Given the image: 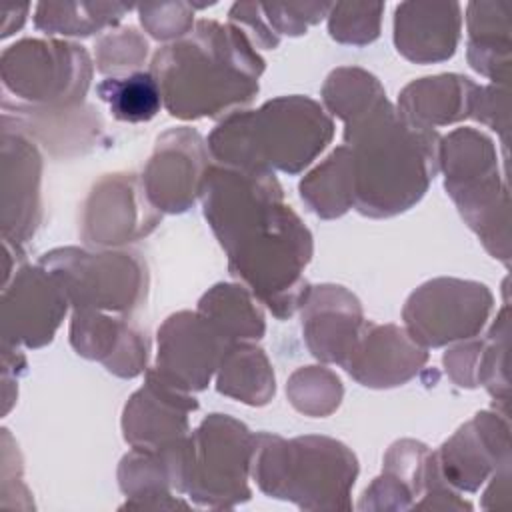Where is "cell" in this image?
Wrapping results in <instances>:
<instances>
[{"mask_svg":"<svg viewBox=\"0 0 512 512\" xmlns=\"http://www.w3.org/2000/svg\"><path fill=\"white\" fill-rule=\"evenodd\" d=\"M186 492L208 508H234L250 500L254 432L230 414H208L186 438Z\"/></svg>","mask_w":512,"mask_h":512,"instance_id":"obj_8","label":"cell"},{"mask_svg":"<svg viewBox=\"0 0 512 512\" xmlns=\"http://www.w3.org/2000/svg\"><path fill=\"white\" fill-rule=\"evenodd\" d=\"M302 202L324 220L340 218L354 208L352 152L346 144L334 148L298 184Z\"/></svg>","mask_w":512,"mask_h":512,"instance_id":"obj_27","label":"cell"},{"mask_svg":"<svg viewBox=\"0 0 512 512\" xmlns=\"http://www.w3.org/2000/svg\"><path fill=\"white\" fill-rule=\"evenodd\" d=\"M2 120L28 134L54 158L84 156L104 144V120L92 104L68 108H30L18 104L2 106Z\"/></svg>","mask_w":512,"mask_h":512,"instance_id":"obj_21","label":"cell"},{"mask_svg":"<svg viewBox=\"0 0 512 512\" xmlns=\"http://www.w3.org/2000/svg\"><path fill=\"white\" fill-rule=\"evenodd\" d=\"M414 500L412 490L400 478L382 470L364 490L358 510H410Z\"/></svg>","mask_w":512,"mask_h":512,"instance_id":"obj_39","label":"cell"},{"mask_svg":"<svg viewBox=\"0 0 512 512\" xmlns=\"http://www.w3.org/2000/svg\"><path fill=\"white\" fill-rule=\"evenodd\" d=\"M332 138L334 120L324 106L308 96L290 94L222 118L206 142L216 164L300 174Z\"/></svg>","mask_w":512,"mask_h":512,"instance_id":"obj_3","label":"cell"},{"mask_svg":"<svg viewBox=\"0 0 512 512\" xmlns=\"http://www.w3.org/2000/svg\"><path fill=\"white\" fill-rule=\"evenodd\" d=\"M216 390L248 406L268 404L276 376L266 352L254 342H234L216 372Z\"/></svg>","mask_w":512,"mask_h":512,"instance_id":"obj_26","label":"cell"},{"mask_svg":"<svg viewBox=\"0 0 512 512\" xmlns=\"http://www.w3.org/2000/svg\"><path fill=\"white\" fill-rule=\"evenodd\" d=\"M38 264L58 280L74 310L130 316L148 296V264L132 248L60 246L44 252Z\"/></svg>","mask_w":512,"mask_h":512,"instance_id":"obj_6","label":"cell"},{"mask_svg":"<svg viewBox=\"0 0 512 512\" xmlns=\"http://www.w3.org/2000/svg\"><path fill=\"white\" fill-rule=\"evenodd\" d=\"M42 222V154L22 130L2 120L0 228L2 240L24 244Z\"/></svg>","mask_w":512,"mask_h":512,"instance_id":"obj_15","label":"cell"},{"mask_svg":"<svg viewBox=\"0 0 512 512\" xmlns=\"http://www.w3.org/2000/svg\"><path fill=\"white\" fill-rule=\"evenodd\" d=\"M224 252L228 272L272 316L288 320L302 308L310 292L304 268L312 260L314 242L310 230L288 204L274 206Z\"/></svg>","mask_w":512,"mask_h":512,"instance_id":"obj_5","label":"cell"},{"mask_svg":"<svg viewBox=\"0 0 512 512\" xmlns=\"http://www.w3.org/2000/svg\"><path fill=\"white\" fill-rule=\"evenodd\" d=\"M22 458H20V450L18 444L14 442V438L10 436V432L4 428L2 430V484H0V506L4 508L10 496H20L28 508H32V494L28 490V486L22 480Z\"/></svg>","mask_w":512,"mask_h":512,"instance_id":"obj_43","label":"cell"},{"mask_svg":"<svg viewBox=\"0 0 512 512\" xmlns=\"http://www.w3.org/2000/svg\"><path fill=\"white\" fill-rule=\"evenodd\" d=\"M148 40L134 26L112 28L94 44V66L104 78L128 76L148 58Z\"/></svg>","mask_w":512,"mask_h":512,"instance_id":"obj_34","label":"cell"},{"mask_svg":"<svg viewBox=\"0 0 512 512\" xmlns=\"http://www.w3.org/2000/svg\"><path fill=\"white\" fill-rule=\"evenodd\" d=\"M214 164L208 142L190 126L164 130L142 170L148 200L162 214H182L200 198L208 168Z\"/></svg>","mask_w":512,"mask_h":512,"instance_id":"obj_13","label":"cell"},{"mask_svg":"<svg viewBox=\"0 0 512 512\" xmlns=\"http://www.w3.org/2000/svg\"><path fill=\"white\" fill-rule=\"evenodd\" d=\"M480 356H482V338L474 336L456 346L448 348L442 356L444 370L448 378L460 388H476L478 372H480Z\"/></svg>","mask_w":512,"mask_h":512,"instance_id":"obj_41","label":"cell"},{"mask_svg":"<svg viewBox=\"0 0 512 512\" xmlns=\"http://www.w3.org/2000/svg\"><path fill=\"white\" fill-rule=\"evenodd\" d=\"M270 28L278 36H302L328 16L330 2H260Z\"/></svg>","mask_w":512,"mask_h":512,"instance_id":"obj_37","label":"cell"},{"mask_svg":"<svg viewBox=\"0 0 512 512\" xmlns=\"http://www.w3.org/2000/svg\"><path fill=\"white\" fill-rule=\"evenodd\" d=\"M440 474L458 492H476L510 458L508 414L482 410L462 424L438 450Z\"/></svg>","mask_w":512,"mask_h":512,"instance_id":"obj_16","label":"cell"},{"mask_svg":"<svg viewBox=\"0 0 512 512\" xmlns=\"http://www.w3.org/2000/svg\"><path fill=\"white\" fill-rule=\"evenodd\" d=\"M488 488L482 496V508H500L510 496V464L498 468L490 478Z\"/></svg>","mask_w":512,"mask_h":512,"instance_id":"obj_45","label":"cell"},{"mask_svg":"<svg viewBox=\"0 0 512 512\" xmlns=\"http://www.w3.org/2000/svg\"><path fill=\"white\" fill-rule=\"evenodd\" d=\"M96 94L108 104L110 114L116 120L130 124L152 120L164 106L158 82L150 70H138L118 78H104L96 84Z\"/></svg>","mask_w":512,"mask_h":512,"instance_id":"obj_31","label":"cell"},{"mask_svg":"<svg viewBox=\"0 0 512 512\" xmlns=\"http://www.w3.org/2000/svg\"><path fill=\"white\" fill-rule=\"evenodd\" d=\"M384 98L386 90L380 80L358 66H340L332 70L322 86L324 110L344 124L362 116Z\"/></svg>","mask_w":512,"mask_h":512,"instance_id":"obj_30","label":"cell"},{"mask_svg":"<svg viewBox=\"0 0 512 512\" xmlns=\"http://www.w3.org/2000/svg\"><path fill=\"white\" fill-rule=\"evenodd\" d=\"M440 170L448 196L506 174L500 172L494 140L470 126L456 128L440 138Z\"/></svg>","mask_w":512,"mask_h":512,"instance_id":"obj_25","label":"cell"},{"mask_svg":"<svg viewBox=\"0 0 512 512\" xmlns=\"http://www.w3.org/2000/svg\"><path fill=\"white\" fill-rule=\"evenodd\" d=\"M26 370V358L18 346L2 344V414H8L18 396V378Z\"/></svg>","mask_w":512,"mask_h":512,"instance_id":"obj_44","label":"cell"},{"mask_svg":"<svg viewBox=\"0 0 512 512\" xmlns=\"http://www.w3.org/2000/svg\"><path fill=\"white\" fill-rule=\"evenodd\" d=\"M426 362L428 350L420 346L404 326L366 320L342 368L366 388H394L412 380Z\"/></svg>","mask_w":512,"mask_h":512,"instance_id":"obj_20","label":"cell"},{"mask_svg":"<svg viewBox=\"0 0 512 512\" xmlns=\"http://www.w3.org/2000/svg\"><path fill=\"white\" fill-rule=\"evenodd\" d=\"M200 408L194 392L168 380L154 366L122 410V436L132 448H160L190 432V414Z\"/></svg>","mask_w":512,"mask_h":512,"instance_id":"obj_17","label":"cell"},{"mask_svg":"<svg viewBox=\"0 0 512 512\" xmlns=\"http://www.w3.org/2000/svg\"><path fill=\"white\" fill-rule=\"evenodd\" d=\"M68 338L78 356L100 362L118 378H136L148 370L150 338L128 316L74 310Z\"/></svg>","mask_w":512,"mask_h":512,"instance_id":"obj_18","label":"cell"},{"mask_svg":"<svg viewBox=\"0 0 512 512\" xmlns=\"http://www.w3.org/2000/svg\"><path fill=\"white\" fill-rule=\"evenodd\" d=\"M508 348H510V308L504 304L496 314L488 334L482 338V356L478 384L502 404L508 412L510 382H508Z\"/></svg>","mask_w":512,"mask_h":512,"instance_id":"obj_33","label":"cell"},{"mask_svg":"<svg viewBox=\"0 0 512 512\" xmlns=\"http://www.w3.org/2000/svg\"><path fill=\"white\" fill-rule=\"evenodd\" d=\"M480 84L464 74H436L406 84L396 102L398 114L420 128L436 130L472 118Z\"/></svg>","mask_w":512,"mask_h":512,"instance_id":"obj_23","label":"cell"},{"mask_svg":"<svg viewBox=\"0 0 512 512\" xmlns=\"http://www.w3.org/2000/svg\"><path fill=\"white\" fill-rule=\"evenodd\" d=\"M492 308L494 296L486 284L440 276L408 296L402 320L406 332L428 350L478 336Z\"/></svg>","mask_w":512,"mask_h":512,"instance_id":"obj_9","label":"cell"},{"mask_svg":"<svg viewBox=\"0 0 512 512\" xmlns=\"http://www.w3.org/2000/svg\"><path fill=\"white\" fill-rule=\"evenodd\" d=\"M382 2H336L328 10V34L350 46H366L380 36Z\"/></svg>","mask_w":512,"mask_h":512,"instance_id":"obj_35","label":"cell"},{"mask_svg":"<svg viewBox=\"0 0 512 512\" xmlns=\"http://www.w3.org/2000/svg\"><path fill=\"white\" fill-rule=\"evenodd\" d=\"M94 62L82 44L56 38H22L2 50V106L68 108L84 102Z\"/></svg>","mask_w":512,"mask_h":512,"instance_id":"obj_7","label":"cell"},{"mask_svg":"<svg viewBox=\"0 0 512 512\" xmlns=\"http://www.w3.org/2000/svg\"><path fill=\"white\" fill-rule=\"evenodd\" d=\"M142 28L156 40L176 42L194 28V8L190 2H146L138 4Z\"/></svg>","mask_w":512,"mask_h":512,"instance_id":"obj_36","label":"cell"},{"mask_svg":"<svg viewBox=\"0 0 512 512\" xmlns=\"http://www.w3.org/2000/svg\"><path fill=\"white\" fill-rule=\"evenodd\" d=\"M228 24L236 26L254 48L274 50L280 36L270 28L260 2H234L228 10Z\"/></svg>","mask_w":512,"mask_h":512,"instance_id":"obj_40","label":"cell"},{"mask_svg":"<svg viewBox=\"0 0 512 512\" xmlns=\"http://www.w3.org/2000/svg\"><path fill=\"white\" fill-rule=\"evenodd\" d=\"M154 368L188 392L206 390L232 342L198 310L170 314L156 332Z\"/></svg>","mask_w":512,"mask_h":512,"instance_id":"obj_14","label":"cell"},{"mask_svg":"<svg viewBox=\"0 0 512 512\" xmlns=\"http://www.w3.org/2000/svg\"><path fill=\"white\" fill-rule=\"evenodd\" d=\"M30 12V4H22V6H10V8H2V26H0V36L6 38L10 36L12 32L20 30L24 20H26V14Z\"/></svg>","mask_w":512,"mask_h":512,"instance_id":"obj_46","label":"cell"},{"mask_svg":"<svg viewBox=\"0 0 512 512\" xmlns=\"http://www.w3.org/2000/svg\"><path fill=\"white\" fill-rule=\"evenodd\" d=\"M264 68V58L236 26L208 18L158 48L150 62L164 108L180 120H222L246 110L260 90Z\"/></svg>","mask_w":512,"mask_h":512,"instance_id":"obj_1","label":"cell"},{"mask_svg":"<svg viewBox=\"0 0 512 512\" xmlns=\"http://www.w3.org/2000/svg\"><path fill=\"white\" fill-rule=\"evenodd\" d=\"M472 118L478 120L480 124L492 128L496 134L502 138V146L506 150L508 146V88L500 84H488L480 86L476 100H474V110Z\"/></svg>","mask_w":512,"mask_h":512,"instance_id":"obj_42","label":"cell"},{"mask_svg":"<svg viewBox=\"0 0 512 512\" xmlns=\"http://www.w3.org/2000/svg\"><path fill=\"white\" fill-rule=\"evenodd\" d=\"M288 402L304 416H330L342 402L344 386L336 372L326 366H302L286 382Z\"/></svg>","mask_w":512,"mask_h":512,"instance_id":"obj_32","label":"cell"},{"mask_svg":"<svg viewBox=\"0 0 512 512\" xmlns=\"http://www.w3.org/2000/svg\"><path fill=\"white\" fill-rule=\"evenodd\" d=\"M198 312L204 314L232 344L256 342L266 332V318L260 302L240 282L214 284L198 300Z\"/></svg>","mask_w":512,"mask_h":512,"instance_id":"obj_28","label":"cell"},{"mask_svg":"<svg viewBox=\"0 0 512 512\" xmlns=\"http://www.w3.org/2000/svg\"><path fill=\"white\" fill-rule=\"evenodd\" d=\"M132 8L122 2H38L34 26L48 36H92L112 30Z\"/></svg>","mask_w":512,"mask_h":512,"instance_id":"obj_29","label":"cell"},{"mask_svg":"<svg viewBox=\"0 0 512 512\" xmlns=\"http://www.w3.org/2000/svg\"><path fill=\"white\" fill-rule=\"evenodd\" d=\"M300 318L310 354L338 366H344L366 324L360 300L338 284L310 286Z\"/></svg>","mask_w":512,"mask_h":512,"instance_id":"obj_19","label":"cell"},{"mask_svg":"<svg viewBox=\"0 0 512 512\" xmlns=\"http://www.w3.org/2000/svg\"><path fill=\"white\" fill-rule=\"evenodd\" d=\"M250 478L258 490L302 510H350L358 458L340 440L306 434L282 438L254 432Z\"/></svg>","mask_w":512,"mask_h":512,"instance_id":"obj_4","label":"cell"},{"mask_svg":"<svg viewBox=\"0 0 512 512\" xmlns=\"http://www.w3.org/2000/svg\"><path fill=\"white\" fill-rule=\"evenodd\" d=\"M440 138L406 122L388 98L346 122L354 208L368 218H392L416 206L440 172Z\"/></svg>","mask_w":512,"mask_h":512,"instance_id":"obj_2","label":"cell"},{"mask_svg":"<svg viewBox=\"0 0 512 512\" xmlns=\"http://www.w3.org/2000/svg\"><path fill=\"white\" fill-rule=\"evenodd\" d=\"M462 30L458 2H402L394 12V44L410 62L434 64L454 56Z\"/></svg>","mask_w":512,"mask_h":512,"instance_id":"obj_22","label":"cell"},{"mask_svg":"<svg viewBox=\"0 0 512 512\" xmlns=\"http://www.w3.org/2000/svg\"><path fill=\"white\" fill-rule=\"evenodd\" d=\"M466 60L472 70L492 84L508 86L510 80V4L470 2L466 6Z\"/></svg>","mask_w":512,"mask_h":512,"instance_id":"obj_24","label":"cell"},{"mask_svg":"<svg viewBox=\"0 0 512 512\" xmlns=\"http://www.w3.org/2000/svg\"><path fill=\"white\" fill-rule=\"evenodd\" d=\"M162 220L132 172L104 174L92 184L80 210V238L86 248H124L150 236Z\"/></svg>","mask_w":512,"mask_h":512,"instance_id":"obj_10","label":"cell"},{"mask_svg":"<svg viewBox=\"0 0 512 512\" xmlns=\"http://www.w3.org/2000/svg\"><path fill=\"white\" fill-rule=\"evenodd\" d=\"M202 214L222 250L246 228L284 202L282 186L274 172L242 170L212 164L200 190Z\"/></svg>","mask_w":512,"mask_h":512,"instance_id":"obj_11","label":"cell"},{"mask_svg":"<svg viewBox=\"0 0 512 512\" xmlns=\"http://www.w3.org/2000/svg\"><path fill=\"white\" fill-rule=\"evenodd\" d=\"M70 308L58 280L40 264H20L2 282V344L36 350L50 344Z\"/></svg>","mask_w":512,"mask_h":512,"instance_id":"obj_12","label":"cell"},{"mask_svg":"<svg viewBox=\"0 0 512 512\" xmlns=\"http://www.w3.org/2000/svg\"><path fill=\"white\" fill-rule=\"evenodd\" d=\"M428 454H430V448L418 440H412V438L396 440L384 454L382 470L400 478L412 490L414 498L418 500L422 494V488H424V472H426Z\"/></svg>","mask_w":512,"mask_h":512,"instance_id":"obj_38","label":"cell"}]
</instances>
